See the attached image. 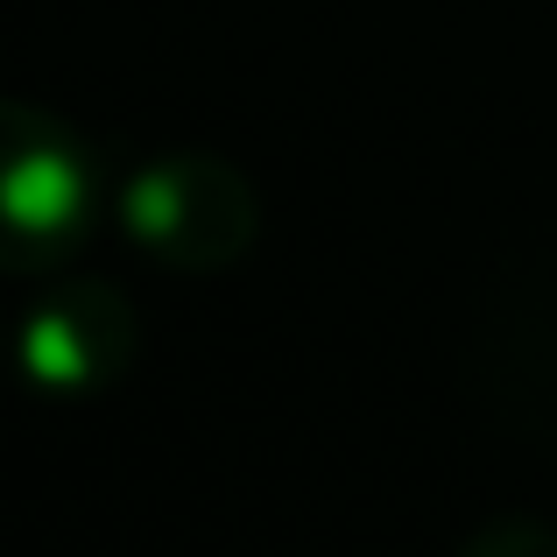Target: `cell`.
<instances>
[{
	"label": "cell",
	"mask_w": 557,
	"mask_h": 557,
	"mask_svg": "<svg viewBox=\"0 0 557 557\" xmlns=\"http://www.w3.org/2000/svg\"><path fill=\"white\" fill-rule=\"evenodd\" d=\"M113 177L92 141L42 99L0 92V275H57L85 255Z\"/></svg>",
	"instance_id": "cell-1"
},
{
	"label": "cell",
	"mask_w": 557,
	"mask_h": 557,
	"mask_svg": "<svg viewBox=\"0 0 557 557\" xmlns=\"http://www.w3.org/2000/svg\"><path fill=\"white\" fill-rule=\"evenodd\" d=\"M0 368H14V325H0Z\"/></svg>",
	"instance_id": "cell-5"
},
{
	"label": "cell",
	"mask_w": 557,
	"mask_h": 557,
	"mask_svg": "<svg viewBox=\"0 0 557 557\" xmlns=\"http://www.w3.org/2000/svg\"><path fill=\"white\" fill-rule=\"evenodd\" d=\"M113 219L156 269L226 275L261 240V190L233 156L163 149L113 177Z\"/></svg>",
	"instance_id": "cell-2"
},
{
	"label": "cell",
	"mask_w": 557,
	"mask_h": 557,
	"mask_svg": "<svg viewBox=\"0 0 557 557\" xmlns=\"http://www.w3.org/2000/svg\"><path fill=\"white\" fill-rule=\"evenodd\" d=\"M459 557H557V522L536 516H502L487 530H473L459 544Z\"/></svg>",
	"instance_id": "cell-4"
},
{
	"label": "cell",
	"mask_w": 557,
	"mask_h": 557,
	"mask_svg": "<svg viewBox=\"0 0 557 557\" xmlns=\"http://www.w3.org/2000/svg\"><path fill=\"white\" fill-rule=\"evenodd\" d=\"M141 354V311L113 275L57 269L14 318V374L42 395H99L135 374Z\"/></svg>",
	"instance_id": "cell-3"
}]
</instances>
